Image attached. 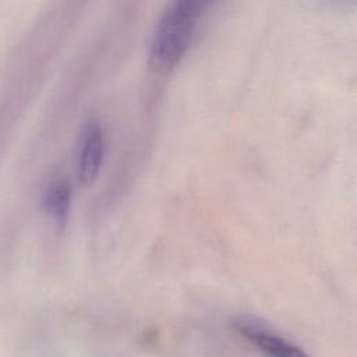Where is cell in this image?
<instances>
[{
  "label": "cell",
  "instance_id": "obj_1",
  "mask_svg": "<svg viewBox=\"0 0 357 357\" xmlns=\"http://www.w3.org/2000/svg\"><path fill=\"white\" fill-rule=\"evenodd\" d=\"M209 6L206 1L177 0L160 13L149 43V61L158 73H170L181 63Z\"/></svg>",
  "mask_w": 357,
  "mask_h": 357
},
{
  "label": "cell",
  "instance_id": "obj_2",
  "mask_svg": "<svg viewBox=\"0 0 357 357\" xmlns=\"http://www.w3.org/2000/svg\"><path fill=\"white\" fill-rule=\"evenodd\" d=\"M234 326L269 357H308L300 347L272 333L261 319L241 317L234 321Z\"/></svg>",
  "mask_w": 357,
  "mask_h": 357
},
{
  "label": "cell",
  "instance_id": "obj_3",
  "mask_svg": "<svg viewBox=\"0 0 357 357\" xmlns=\"http://www.w3.org/2000/svg\"><path fill=\"white\" fill-rule=\"evenodd\" d=\"M105 152V135L98 121L91 120L86 123L79 142L78 152V176L84 183L93 180L98 174Z\"/></svg>",
  "mask_w": 357,
  "mask_h": 357
},
{
  "label": "cell",
  "instance_id": "obj_4",
  "mask_svg": "<svg viewBox=\"0 0 357 357\" xmlns=\"http://www.w3.org/2000/svg\"><path fill=\"white\" fill-rule=\"evenodd\" d=\"M71 202V185L66 178L53 180L45 194H43V206L49 215L57 220H63L70 208Z\"/></svg>",
  "mask_w": 357,
  "mask_h": 357
}]
</instances>
